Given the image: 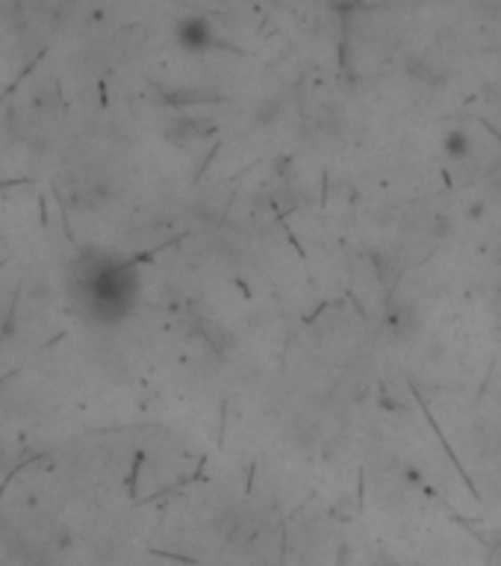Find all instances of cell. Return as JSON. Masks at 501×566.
<instances>
[{"label":"cell","instance_id":"7a4b0ae2","mask_svg":"<svg viewBox=\"0 0 501 566\" xmlns=\"http://www.w3.org/2000/svg\"><path fill=\"white\" fill-rule=\"evenodd\" d=\"M445 151L460 156L469 151V142H466V133H460V130H454V133H449V139H445Z\"/></svg>","mask_w":501,"mask_h":566},{"label":"cell","instance_id":"6da1fadb","mask_svg":"<svg viewBox=\"0 0 501 566\" xmlns=\"http://www.w3.org/2000/svg\"><path fill=\"white\" fill-rule=\"evenodd\" d=\"M180 39L187 48H195V51H201L203 44H207L212 39V30L207 27V21H183L180 27Z\"/></svg>","mask_w":501,"mask_h":566}]
</instances>
